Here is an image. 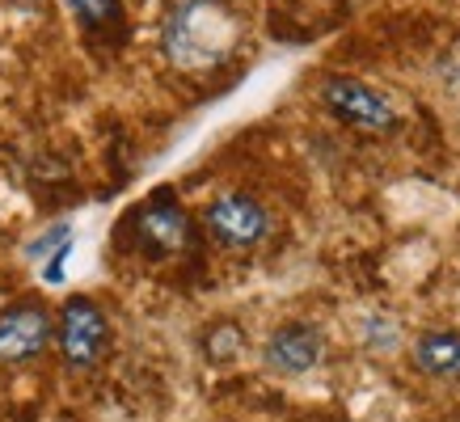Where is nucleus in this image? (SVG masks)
Wrapping results in <instances>:
<instances>
[{"instance_id": "9b49d317", "label": "nucleus", "mask_w": 460, "mask_h": 422, "mask_svg": "<svg viewBox=\"0 0 460 422\" xmlns=\"http://www.w3.org/2000/svg\"><path fill=\"white\" fill-rule=\"evenodd\" d=\"M68 241H72V228H68V224H56V228H51V233H42V237L34 241V250H30V258H39V262H42L47 253L64 250Z\"/></svg>"}, {"instance_id": "423d86ee", "label": "nucleus", "mask_w": 460, "mask_h": 422, "mask_svg": "<svg viewBox=\"0 0 460 422\" xmlns=\"http://www.w3.org/2000/svg\"><path fill=\"white\" fill-rule=\"evenodd\" d=\"M56 334L51 309L42 300H13L0 312V364H26L34 355L47 351V342Z\"/></svg>"}, {"instance_id": "0eeeda50", "label": "nucleus", "mask_w": 460, "mask_h": 422, "mask_svg": "<svg viewBox=\"0 0 460 422\" xmlns=\"http://www.w3.org/2000/svg\"><path fill=\"white\" fill-rule=\"evenodd\" d=\"M325 355V338H321L317 325L308 321H288L279 325L270 342H266V367L279 372V376H305L321 364Z\"/></svg>"}, {"instance_id": "7ed1b4c3", "label": "nucleus", "mask_w": 460, "mask_h": 422, "mask_svg": "<svg viewBox=\"0 0 460 422\" xmlns=\"http://www.w3.org/2000/svg\"><path fill=\"white\" fill-rule=\"evenodd\" d=\"M321 106L334 114L338 123L359 127V131H393L397 127L393 101L376 93L372 84L355 81V76H330L321 84Z\"/></svg>"}, {"instance_id": "20e7f679", "label": "nucleus", "mask_w": 460, "mask_h": 422, "mask_svg": "<svg viewBox=\"0 0 460 422\" xmlns=\"http://www.w3.org/2000/svg\"><path fill=\"white\" fill-rule=\"evenodd\" d=\"M59 355L68 367H89L98 364V355L106 351L111 342V325H106V312L89 300V295H68L64 309H59Z\"/></svg>"}, {"instance_id": "9d476101", "label": "nucleus", "mask_w": 460, "mask_h": 422, "mask_svg": "<svg viewBox=\"0 0 460 422\" xmlns=\"http://www.w3.org/2000/svg\"><path fill=\"white\" fill-rule=\"evenodd\" d=\"M245 347V334H241L237 325H216L208 334V359H216V364H224V359H233V355Z\"/></svg>"}, {"instance_id": "f8f14e48", "label": "nucleus", "mask_w": 460, "mask_h": 422, "mask_svg": "<svg viewBox=\"0 0 460 422\" xmlns=\"http://www.w3.org/2000/svg\"><path fill=\"white\" fill-rule=\"evenodd\" d=\"M305 422H342V418H330V414H313V418H305Z\"/></svg>"}, {"instance_id": "f03ea898", "label": "nucleus", "mask_w": 460, "mask_h": 422, "mask_svg": "<svg viewBox=\"0 0 460 422\" xmlns=\"http://www.w3.org/2000/svg\"><path fill=\"white\" fill-rule=\"evenodd\" d=\"M127 233L136 241V250H144L148 258H169L190 245L195 228L190 215L181 211V203L173 195H153L144 207H136L127 215Z\"/></svg>"}, {"instance_id": "f257e3e1", "label": "nucleus", "mask_w": 460, "mask_h": 422, "mask_svg": "<svg viewBox=\"0 0 460 422\" xmlns=\"http://www.w3.org/2000/svg\"><path fill=\"white\" fill-rule=\"evenodd\" d=\"M237 47V17L220 0H186L165 22V56L186 72L216 68Z\"/></svg>"}, {"instance_id": "1a4fd4ad", "label": "nucleus", "mask_w": 460, "mask_h": 422, "mask_svg": "<svg viewBox=\"0 0 460 422\" xmlns=\"http://www.w3.org/2000/svg\"><path fill=\"white\" fill-rule=\"evenodd\" d=\"M414 367L431 380H460V334L456 330H427L414 342Z\"/></svg>"}, {"instance_id": "6e6552de", "label": "nucleus", "mask_w": 460, "mask_h": 422, "mask_svg": "<svg viewBox=\"0 0 460 422\" xmlns=\"http://www.w3.org/2000/svg\"><path fill=\"white\" fill-rule=\"evenodd\" d=\"M76 22H81L84 39L98 42V47H119L127 39V17H123V0H68Z\"/></svg>"}, {"instance_id": "39448f33", "label": "nucleus", "mask_w": 460, "mask_h": 422, "mask_svg": "<svg viewBox=\"0 0 460 422\" xmlns=\"http://www.w3.org/2000/svg\"><path fill=\"white\" fill-rule=\"evenodd\" d=\"M203 224H208L211 241L224 245V250H253L266 237L270 215H266V207L258 198L233 190V195L211 198L208 211H203Z\"/></svg>"}]
</instances>
